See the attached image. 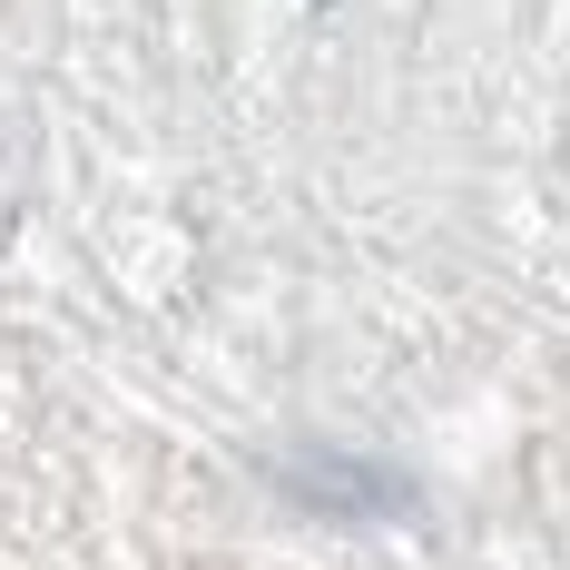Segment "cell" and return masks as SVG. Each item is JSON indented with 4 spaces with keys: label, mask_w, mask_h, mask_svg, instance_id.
Returning <instances> with one entry per match:
<instances>
[{
    "label": "cell",
    "mask_w": 570,
    "mask_h": 570,
    "mask_svg": "<svg viewBox=\"0 0 570 570\" xmlns=\"http://www.w3.org/2000/svg\"><path fill=\"white\" fill-rule=\"evenodd\" d=\"M285 482L325 512H413V482L403 472H374V462H335V453H305L285 462Z\"/></svg>",
    "instance_id": "6da1fadb"
}]
</instances>
